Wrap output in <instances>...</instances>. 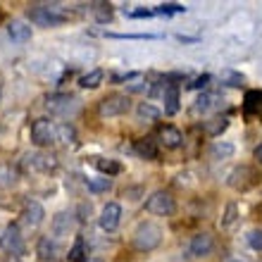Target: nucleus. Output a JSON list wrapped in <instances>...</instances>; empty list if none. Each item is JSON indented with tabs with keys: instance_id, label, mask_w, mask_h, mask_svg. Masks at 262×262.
Segmentation results:
<instances>
[{
	"instance_id": "nucleus-35",
	"label": "nucleus",
	"mask_w": 262,
	"mask_h": 262,
	"mask_svg": "<svg viewBox=\"0 0 262 262\" xmlns=\"http://www.w3.org/2000/svg\"><path fill=\"white\" fill-rule=\"evenodd\" d=\"M210 81V74H203V76H195L193 81L188 83V89H203V86H205V83Z\"/></svg>"
},
{
	"instance_id": "nucleus-1",
	"label": "nucleus",
	"mask_w": 262,
	"mask_h": 262,
	"mask_svg": "<svg viewBox=\"0 0 262 262\" xmlns=\"http://www.w3.org/2000/svg\"><path fill=\"white\" fill-rule=\"evenodd\" d=\"M29 19L38 27H57L67 19V10L60 3H38V5H31Z\"/></svg>"
},
{
	"instance_id": "nucleus-26",
	"label": "nucleus",
	"mask_w": 262,
	"mask_h": 262,
	"mask_svg": "<svg viewBox=\"0 0 262 262\" xmlns=\"http://www.w3.org/2000/svg\"><path fill=\"white\" fill-rule=\"evenodd\" d=\"M86 255H89V253H86V241L79 236V238L74 241V246H72V250H69V260L72 262H83Z\"/></svg>"
},
{
	"instance_id": "nucleus-19",
	"label": "nucleus",
	"mask_w": 262,
	"mask_h": 262,
	"mask_svg": "<svg viewBox=\"0 0 262 262\" xmlns=\"http://www.w3.org/2000/svg\"><path fill=\"white\" fill-rule=\"evenodd\" d=\"M243 110H246V115H260L262 117V91H248L246 93Z\"/></svg>"
},
{
	"instance_id": "nucleus-36",
	"label": "nucleus",
	"mask_w": 262,
	"mask_h": 262,
	"mask_svg": "<svg viewBox=\"0 0 262 262\" xmlns=\"http://www.w3.org/2000/svg\"><path fill=\"white\" fill-rule=\"evenodd\" d=\"M136 72H129V74H115L112 76V81L115 83H119V81H131V79H136Z\"/></svg>"
},
{
	"instance_id": "nucleus-2",
	"label": "nucleus",
	"mask_w": 262,
	"mask_h": 262,
	"mask_svg": "<svg viewBox=\"0 0 262 262\" xmlns=\"http://www.w3.org/2000/svg\"><path fill=\"white\" fill-rule=\"evenodd\" d=\"M162 241V229L158 224H152V222H143V224H138V229L134 231V246L136 250L141 253H150L155 250Z\"/></svg>"
},
{
	"instance_id": "nucleus-14",
	"label": "nucleus",
	"mask_w": 262,
	"mask_h": 262,
	"mask_svg": "<svg viewBox=\"0 0 262 262\" xmlns=\"http://www.w3.org/2000/svg\"><path fill=\"white\" fill-rule=\"evenodd\" d=\"M7 36H10L14 43H27V41H31V27H29L27 21L14 19L7 24Z\"/></svg>"
},
{
	"instance_id": "nucleus-25",
	"label": "nucleus",
	"mask_w": 262,
	"mask_h": 262,
	"mask_svg": "<svg viewBox=\"0 0 262 262\" xmlns=\"http://www.w3.org/2000/svg\"><path fill=\"white\" fill-rule=\"evenodd\" d=\"M136 112H138V117L145 119V122H158L160 115H162V112H160L152 103H141V105H138V110H136Z\"/></svg>"
},
{
	"instance_id": "nucleus-18",
	"label": "nucleus",
	"mask_w": 262,
	"mask_h": 262,
	"mask_svg": "<svg viewBox=\"0 0 262 262\" xmlns=\"http://www.w3.org/2000/svg\"><path fill=\"white\" fill-rule=\"evenodd\" d=\"M36 253H38V257L50 262L60 255V248H57V243L53 241V236H41V238H38V246H36Z\"/></svg>"
},
{
	"instance_id": "nucleus-21",
	"label": "nucleus",
	"mask_w": 262,
	"mask_h": 262,
	"mask_svg": "<svg viewBox=\"0 0 262 262\" xmlns=\"http://www.w3.org/2000/svg\"><path fill=\"white\" fill-rule=\"evenodd\" d=\"M103 79H105L103 69H91L89 74H83L81 79H79V86H81V89H98V86L103 83Z\"/></svg>"
},
{
	"instance_id": "nucleus-39",
	"label": "nucleus",
	"mask_w": 262,
	"mask_h": 262,
	"mask_svg": "<svg viewBox=\"0 0 262 262\" xmlns=\"http://www.w3.org/2000/svg\"><path fill=\"white\" fill-rule=\"evenodd\" d=\"M86 262H103V260H86Z\"/></svg>"
},
{
	"instance_id": "nucleus-6",
	"label": "nucleus",
	"mask_w": 262,
	"mask_h": 262,
	"mask_svg": "<svg viewBox=\"0 0 262 262\" xmlns=\"http://www.w3.org/2000/svg\"><path fill=\"white\" fill-rule=\"evenodd\" d=\"M260 181V174L253 169V167L248 165H241L236 167L234 172L229 174V186L236 188V191H248V188H253Z\"/></svg>"
},
{
	"instance_id": "nucleus-34",
	"label": "nucleus",
	"mask_w": 262,
	"mask_h": 262,
	"mask_svg": "<svg viewBox=\"0 0 262 262\" xmlns=\"http://www.w3.org/2000/svg\"><path fill=\"white\" fill-rule=\"evenodd\" d=\"M243 81H246L243 74H236V72L234 74H227V86H234L236 89V86H243Z\"/></svg>"
},
{
	"instance_id": "nucleus-22",
	"label": "nucleus",
	"mask_w": 262,
	"mask_h": 262,
	"mask_svg": "<svg viewBox=\"0 0 262 262\" xmlns=\"http://www.w3.org/2000/svg\"><path fill=\"white\" fill-rule=\"evenodd\" d=\"M136 152L145 160H155L158 158V145L150 138H143V141H136Z\"/></svg>"
},
{
	"instance_id": "nucleus-17",
	"label": "nucleus",
	"mask_w": 262,
	"mask_h": 262,
	"mask_svg": "<svg viewBox=\"0 0 262 262\" xmlns=\"http://www.w3.org/2000/svg\"><path fill=\"white\" fill-rule=\"evenodd\" d=\"M160 143L165 145V148H179L181 143H184V134H181L179 129H177V126H162V129H160Z\"/></svg>"
},
{
	"instance_id": "nucleus-16",
	"label": "nucleus",
	"mask_w": 262,
	"mask_h": 262,
	"mask_svg": "<svg viewBox=\"0 0 262 262\" xmlns=\"http://www.w3.org/2000/svg\"><path fill=\"white\" fill-rule=\"evenodd\" d=\"M220 103H224L220 96H214V93H203V96H198V100H195L191 112H193V115H207L210 110L220 107Z\"/></svg>"
},
{
	"instance_id": "nucleus-30",
	"label": "nucleus",
	"mask_w": 262,
	"mask_h": 262,
	"mask_svg": "<svg viewBox=\"0 0 262 262\" xmlns=\"http://www.w3.org/2000/svg\"><path fill=\"white\" fill-rule=\"evenodd\" d=\"M110 38H129V41H150V38H158L155 34H107Z\"/></svg>"
},
{
	"instance_id": "nucleus-8",
	"label": "nucleus",
	"mask_w": 262,
	"mask_h": 262,
	"mask_svg": "<svg viewBox=\"0 0 262 262\" xmlns=\"http://www.w3.org/2000/svg\"><path fill=\"white\" fill-rule=\"evenodd\" d=\"M174 198L169 191H155V193H150V198L145 200V210L150 214H172L174 212Z\"/></svg>"
},
{
	"instance_id": "nucleus-11",
	"label": "nucleus",
	"mask_w": 262,
	"mask_h": 262,
	"mask_svg": "<svg viewBox=\"0 0 262 262\" xmlns=\"http://www.w3.org/2000/svg\"><path fill=\"white\" fill-rule=\"evenodd\" d=\"M43 217H46V210H43V205L38 200H27V203H24V207H21V220H24V224L38 227L43 222Z\"/></svg>"
},
{
	"instance_id": "nucleus-10",
	"label": "nucleus",
	"mask_w": 262,
	"mask_h": 262,
	"mask_svg": "<svg viewBox=\"0 0 262 262\" xmlns=\"http://www.w3.org/2000/svg\"><path fill=\"white\" fill-rule=\"evenodd\" d=\"M119 222H122V205H119V203H107V205L103 207L100 217H98L100 229L110 234V231H115V229L119 227Z\"/></svg>"
},
{
	"instance_id": "nucleus-9",
	"label": "nucleus",
	"mask_w": 262,
	"mask_h": 262,
	"mask_svg": "<svg viewBox=\"0 0 262 262\" xmlns=\"http://www.w3.org/2000/svg\"><path fill=\"white\" fill-rule=\"evenodd\" d=\"M0 248L5 253H12V255H21L24 253V238H21L17 224H7L5 227V231L0 236Z\"/></svg>"
},
{
	"instance_id": "nucleus-3",
	"label": "nucleus",
	"mask_w": 262,
	"mask_h": 262,
	"mask_svg": "<svg viewBox=\"0 0 262 262\" xmlns=\"http://www.w3.org/2000/svg\"><path fill=\"white\" fill-rule=\"evenodd\" d=\"M129 107H131L129 98L122 96V93H112V96H107V98L100 100V105H98V115H100V117H119V115L129 112Z\"/></svg>"
},
{
	"instance_id": "nucleus-27",
	"label": "nucleus",
	"mask_w": 262,
	"mask_h": 262,
	"mask_svg": "<svg viewBox=\"0 0 262 262\" xmlns=\"http://www.w3.org/2000/svg\"><path fill=\"white\" fill-rule=\"evenodd\" d=\"M57 141L60 143H74L76 141V131L72 124H57Z\"/></svg>"
},
{
	"instance_id": "nucleus-28",
	"label": "nucleus",
	"mask_w": 262,
	"mask_h": 262,
	"mask_svg": "<svg viewBox=\"0 0 262 262\" xmlns=\"http://www.w3.org/2000/svg\"><path fill=\"white\" fill-rule=\"evenodd\" d=\"M86 186H89V191H93V193H103V191H107V188L112 186V181H110V177H98V179L86 181Z\"/></svg>"
},
{
	"instance_id": "nucleus-38",
	"label": "nucleus",
	"mask_w": 262,
	"mask_h": 262,
	"mask_svg": "<svg viewBox=\"0 0 262 262\" xmlns=\"http://www.w3.org/2000/svg\"><path fill=\"white\" fill-rule=\"evenodd\" d=\"M255 160H257V165H262V143L255 148Z\"/></svg>"
},
{
	"instance_id": "nucleus-40",
	"label": "nucleus",
	"mask_w": 262,
	"mask_h": 262,
	"mask_svg": "<svg viewBox=\"0 0 262 262\" xmlns=\"http://www.w3.org/2000/svg\"><path fill=\"white\" fill-rule=\"evenodd\" d=\"M229 262H241V260H229Z\"/></svg>"
},
{
	"instance_id": "nucleus-32",
	"label": "nucleus",
	"mask_w": 262,
	"mask_h": 262,
	"mask_svg": "<svg viewBox=\"0 0 262 262\" xmlns=\"http://www.w3.org/2000/svg\"><path fill=\"white\" fill-rule=\"evenodd\" d=\"M236 212H238V207L234 203H229L227 205V212H224V220H222V227H231L236 222Z\"/></svg>"
},
{
	"instance_id": "nucleus-15",
	"label": "nucleus",
	"mask_w": 262,
	"mask_h": 262,
	"mask_svg": "<svg viewBox=\"0 0 262 262\" xmlns=\"http://www.w3.org/2000/svg\"><path fill=\"white\" fill-rule=\"evenodd\" d=\"M162 100H165V115H177L179 112V107H181V98H179V86L177 83H169L165 89V93H162Z\"/></svg>"
},
{
	"instance_id": "nucleus-23",
	"label": "nucleus",
	"mask_w": 262,
	"mask_h": 262,
	"mask_svg": "<svg viewBox=\"0 0 262 262\" xmlns=\"http://www.w3.org/2000/svg\"><path fill=\"white\" fill-rule=\"evenodd\" d=\"M93 165L100 169L103 174H107V177H115V174L122 172V165L119 162H115V160H105V158H93Z\"/></svg>"
},
{
	"instance_id": "nucleus-13",
	"label": "nucleus",
	"mask_w": 262,
	"mask_h": 262,
	"mask_svg": "<svg viewBox=\"0 0 262 262\" xmlns=\"http://www.w3.org/2000/svg\"><path fill=\"white\" fill-rule=\"evenodd\" d=\"M72 227H74V214H69V212H57L55 217H53V224H50L53 236H57V238L67 236L69 231H72Z\"/></svg>"
},
{
	"instance_id": "nucleus-20",
	"label": "nucleus",
	"mask_w": 262,
	"mask_h": 262,
	"mask_svg": "<svg viewBox=\"0 0 262 262\" xmlns=\"http://www.w3.org/2000/svg\"><path fill=\"white\" fill-rule=\"evenodd\" d=\"M234 155V143H229V141H214L210 145V158L212 160H227Z\"/></svg>"
},
{
	"instance_id": "nucleus-29",
	"label": "nucleus",
	"mask_w": 262,
	"mask_h": 262,
	"mask_svg": "<svg viewBox=\"0 0 262 262\" xmlns=\"http://www.w3.org/2000/svg\"><path fill=\"white\" fill-rule=\"evenodd\" d=\"M186 12V7L181 3H162V5L155 7V14H181Z\"/></svg>"
},
{
	"instance_id": "nucleus-37",
	"label": "nucleus",
	"mask_w": 262,
	"mask_h": 262,
	"mask_svg": "<svg viewBox=\"0 0 262 262\" xmlns=\"http://www.w3.org/2000/svg\"><path fill=\"white\" fill-rule=\"evenodd\" d=\"M155 14V10H134V12H129V17H152Z\"/></svg>"
},
{
	"instance_id": "nucleus-7",
	"label": "nucleus",
	"mask_w": 262,
	"mask_h": 262,
	"mask_svg": "<svg viewBox=\"0 0 262 262\" xmlns=\"http://www.w3.org/2000/svg\"><path fill=\"white\" fill-rule=\"evenodd\" d=\"M21 167L27 172H53L57 167L55 155H48V152H29L21 160Z\"/></svg>"
},
{
	"instance_id": "nucleus-12",
	"label": "nucleus",
	"mask_w": 262,
	"mask_h": 262,
	"mask_svg": "<svg viewBox=\"0 0 262 262\" xmlns=\"http://www.w3.org/2000/svg\"><path fill=\"white\" fill-rule=\"evenodd\" d=\"M212 248H214V238L210 234H195L193 238H191V246H188V250H191V255L193 257L210 255Z\"/></svg>"
},
{
	"instance_id": "nucleus-31",
	"label": "nucleus",
	"mask_w": 262,
	"mask_h": 262,
	"mask_svg": "<svg viewBox=\"0 0 262 262\" xmlns=\"http://www.w3.org/2000/svg\"><path fill=\"white\" fill-rule=\"evenodd\" d=\"M248 243L253 250H260L262 253V229H253L248 234Z\"/></svg>"
},
{
	"instance_id": "nucleus-24",
	"label": "nucleus",
	"mask_w": 262,
	"mask_h": 262,
	"mask_svg": "<svg viewBox=\"0 0 262 262\" xmlns=\"http://www.w3.org/2000/svg\"><path fill=\"white\" fill-rule=\"evenodd\" d=\"M227 126H229V117H214V119H210V122H205V126H203V129H205L207 136L214 138V136H220Z\"/></svg>"
},
{
	"instance_id": "nucleus-33",
	"label": "nucleus",
	"mask_w": 262,
	"mask_h": 262,
	"mask_svg": "<svg viewBox=\"0 0 262 262\" xmlns=\"http://www.w3.org/2000/svg\"><path fill=\"white\" fill-rule=\"evenodd\" d=\"M93 12H96V17L100 21H107L110 19V14H112V10H110V5H105V3H98L96 7H93Z\"/></svg>"
},
{
	"instance_id": "nucleus-4",
	"label": "nucleus",
	"mask_w": 262,
	"mask_h": 262,
	"mask_svg": "<svg viewBox=\"0 0 262 262\" xmlns=\"http://www.w3.org/2000/svg\"><path fill=\"white\" fill-rule=\"evenodd\" d=\"M46 107H48L53 115H60V117H69V115H76L79 110V100L74 96H67V93H53L46 100Z\"/></svg>"
},
{
	"instance_id": "nucleus-5",
	"label": "nucleus",
	"mask_w": 262,
	"mask_h": 262,
	"mask_svg": "<svg viewBox=\"0 0 262 262\" xmlns=\"http://www.w3.org/2000/svg\"><path fill=\"white\" fill-rule=\"evenodd\" d=\"M31 141H34L38 148L55 143L57 141V124H53L50 119H36L34 124H31Z\"/></svg>"
}]
</instances>
